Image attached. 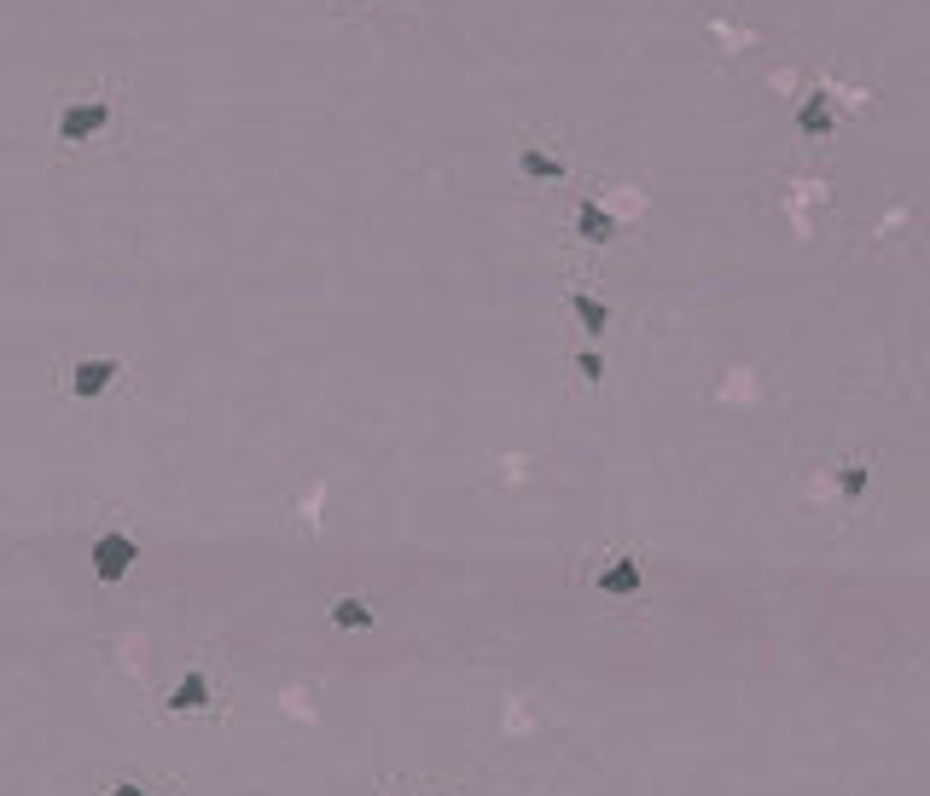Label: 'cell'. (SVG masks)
<instances>
[{
	"mask_svg": "<svg viewBox=\"0 0 930 796\" xmlns=\"http://www.w3.org/2000/svg\"><path fill=\"white\" fill-rule=\"evenodd\" d=\"M640 587H645V570H640L634 553H622L617 564H605L594 576V594H605V599H634Z\"/></svg>",
	"mask_w": 930,
	"mask_h": 796,
	"instance_id": "obj_4",
	"label": "cell"
},
{
	"mask_svg": "<svg viewBox=\"0 0 930 796\" xmlns=\"http://www.w3.org/2000/svg\"><path fill=\"white\" fill-rule=\"evenodd\" d=\"M332 622H337V628H350V634H367V628L378 622V610H373L367 599H355V594H350V599H332Z\"/></svg>",
	"mask_w": 930,
	"mask_h": 796,
	"instance_id": "obj_9",
	"label": "cell"
},
{
	"mask_svg": "<svg viewBox=\"0 0 930 796\" xmlns=\"http://www.w3.org/2000/svg\"><path fill=\"white\" fill-rule=\"evenodd\" d=\"M866 477H873V465H866V460L838 465V495H843V506H855V500L866 495Z\"/></svg>",
	"mask_w": 930,
	"mask_h": 796,
	"instance_id": "obj_11",
	"label": "cell"
},
{
	"mask_svg": "<svg viewBox=\"0 0 930 796\" xmlns=\"http://www.w3.org/2000/svg\"><path fill=\"white\" fill-rule=\"evenodd\" d=\"M106 796H152V791H146V785H134V780H117Z\"/></svg>",
	"mask_w": 930,
	"mask_h": 796,
	"instance_id": "obj_13",
	"label": "cell"
},
{
	"mask_svg": "<svg viewBox=\"0 0 930 796\" xmlns=\"http://www.w3.org/2000/svg\"><path fill=\"white\" fill-rule=\"evenodd\" d=\"M571 314H576V325H582L588 338H605V332H611V309H605L594 291H571Z\"/></svg>",
	"mask_w": 930,
	"mask_h": 796,
	"instance_id": "obj_8",
	"label": "cell"
},
{
	"mask_svg": "<svg viewBox=\"0 0 930 796\" xmlns=\"http://www.w3.org/2000/svg\"><path fill=\"white\" fill-rule=\"evenodd\" d=\"M576 233L588 239V244H611V239H617V215L605 210V203L582 198V203H576Z\"/></svg>",
	"mask_w": 930,
	"mask_h": 796,
	"instance_id": "obj_5",
	"label": "cell"
},
{
	"mask_svg": "<svg viewBox=\"0 0 930 796\" xmlns=\"http://www.w3.org/2000/svg\"><path fill=\"white\" fill-rule=\"evenodd\" d=\"M111 117H117L111 93H82V99H65V106H58L53 134L65 140V146H88V140H99L111 129Z\"/></svg>",
	"mask_w": 930,
	"mask_h": 796,
	"instance_id": "obj_1",
	"label": "cell"
},
{
	"mask_svg": "<svg viewBox=\"0 0 930 796\" xmlns=\"http://www.w3.org/2000/svg\"><path fill=\"white\" fill-rule=\"evenodd\" d=\"M88 559H93V576L111 587V582H123L129 570H134L140 541H134V535H123V529H106V535H99V541L88 546Z\"/></svg>",
	"mask_w": 930,
	"mask_h": 796,
	"instance_id": "obj_2",
	"label": "cell"
},
{
	"mask_svg": "<svg viewBox=\"0 0 930 796\" xmlns=\"http://www.w3.org/2000/svg\"><path fill=\"white\" fill-rule=\"evenodd\" d=\"M117 373H123V366H117L111 355H82V361L70 366V396H76V401H99V396L117 384Z\"/></svg>",
	"mask_w": 930,
	"mask_h": 796,
	"instance_id": "obj_3",
	"label": "cell"
},
{
	"mask_svg": "<svg viewBox=\"0 0 930 796\" xmlns=\"http://www.w3.org/2000/svg\"><path fill=\"white\" fill-rule=\"evenodd\" d=\"M518 169L530 175V180H564V175H571V169H564V163H558V157L535 152V146H523V152H518Z\"/></svg>",
	"mask_w": 930,
	"mask_h": 796,
	"instance_id": "obj_10",
	"label": "cell"
},
{
	"mask_svg": "<svg viewBox=\"0 0 930 796\" xmlns=\"http://www.w3.org/2000/svg\"><path fill=\"white\" fill-rule=\"evenodd\" d=\"M832 122H838V117H832V99L815 88V93L802 99V111H797V134H802V140H826V134H832Z\"/></svg>",
	"mask_w": 930,
	"mask_h": 796,
	"instance_id": "obj_7",
	"label": "cell"
},
{
	"mask_svg": "<svg viewBox=\"0 0 930 796\" xmlns=\"http://www.w3.org/2000/svg\"><path fill=\"white\" fill-rule=\"evenodd\" d=\"M210 704V681L204 675H198V668H187V675H180L175 681V692H169V716H192V709H204Z\"/></svg>",
	"mask_w": 930,
	"mask_h": 796,
	"instance_id": "obj_6",
	"label": "cell"
},
{
	"mask_svg": "<svg viewBox=\"0 0 930 796\" xmlns=\"http://www.w3.org/2000/svg\"><path fill=\"white\" fill-rule=\"evenodd\" d=\"M576 373L588 378V384H599V378H605V355H599V350H582V355H576Z\"/></svg>",
	"mask_w": 930,
	"mask_h": 796,
	"instance_id": "obj_12",
	"label": "cell"
}]
</instances>
